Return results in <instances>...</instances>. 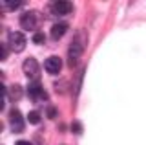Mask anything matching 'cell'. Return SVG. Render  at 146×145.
Here are the masks:
<instances>
[{
	"label": "cell",
	"instance_id": "1",
	"mask_svg": "<svg viewBox=\"0 0 146 145\" xmlns=\"http://www.w3.org/2000/svg\"><path fill=\"white\" fill-rule=\"evenodd\" d=\"M86 46H88V33H86V30H77L71 39L70 48H68V64H70V68L77 66V62L82 57Z\"/></svg>",
	"mask_w": 146,
	"mask_h": 145
},
{
	"label": "cell",
	"instance_id": "2",
	"mask_svg": "<svg viewBox=\"0 0 146 145\" xmlns=\"http://www.w3.org/2000/svg\"><path fill=\"white\" fill-rule=\"evenodd\" d=\"M18 22H20L22 30L35 31V30L40 26V22H42V17H40V13H38V11L29 9V11L22 13V15H20V20H18Z\"/></svg>",
	"mask_w": 146,
	"mask_h": 145
},
{
	"label": "cell",
	"instance_id": "3",
	"mask_svg": "<svg viewBox=\"0 0 146 145\" xmlns=\"http://www.w3.org/2000/svg\"><path fill=\"white\" fill-rule=\"evenodd\" d=\"M27 96H29L31 101H46L48 99V92L42 88V85L38 81H33V83L27 85Z\"/></svg>",
	"mask_w": 146,
	"mask_h": 145
},
{
	"label": "cell",
	"instance_id": "4",
	"mask_svg": "<svg viewBox=\"0 0 146 145\" xmlns=\"http://www.w3.org/2000/svg\"><path fill=\"white\" fill-rule=\"evenodd\" d=\"M22 68H24V74L27 75V77H31V79H38V75H40V64H38V61L33 57H27L24 62H22Z\"/></svg>",
	"mask_w": 146,
	"mask_h": 145
},
{
	"label": "cell",
	"instance_id": "5",
	"mask_svg": "<svg viewBox=\"0 0 146 145\" xmlns=\"http://www.w3.org/2000/svg\"><path fill=\"white\" fill-rule=\"evenodd\" d=\"M9 125H11V130L17 134H20L24 130L26 121H24V117H22L18 108H11V112H9Z\"/></svg>",
	"mask_w": 146,
	"mask_h": 145
},
{
	"label": "cell",
	"instance_id": "6",
	"mask_svg": "<svg viewBox=\"0 0 146 145\" xmlns=\"http://www.w3.org/2000/svg\"><path fill=\"white\" fill-rule=\"evenodd\" d=\"M9 48H11L13 52H17V53L24 52V48H26V35L22 33V31H13V33L9 35Z\"/></svg>",
	"mask_w": 146,
	"mask_h": 145
},
{
	"label": "cell",
	"instance_id": "7",
	"mask_svg": "<svg viewBox=\"0 0 146 145\" xmlns=\"http://www.w3.org/2000/svg\"><path fill=\"white\" fill-rule=\"evenodd\" d=\"M49 9L53 15H70L73 11V4L68 0H57V2H49Z\"/></svg>",
	"mask_w": 146,
	"mask_h": 145
},
{
	"label": "cell",
	"instance_id": "8",
	"mask_svg": "<svg viewBox=\"0 0 146 145\" xmlns=\"http://www.w3.org/2000/svg\"><path fill=\"white\" fill-rule=\"evenodd\" d=\"M44 68H46V72H48V74L57 75L58 72L62 70V59H60V57H57V55L48 57V59L44 61Z\"/></svg>",
	"mask_w": 146,
	"mask_h": 145
},
{
	"label": "cell",
	"instance_id": "9",
	"mask_svg": "<svg viewBox=\"0 0 146 145\" xmlns=\"http://www.w3.org/2000/svg\"><path fill=\"white\" fill-rule=\"evenodd\" d=\"M66 31H68V22H57V24L51 26L49 35H51V39L58 40V39H62L64 35H66Z\"/></svg>",
	"mask_w": 146,
	"mask_h": 145
},
{
	"label": "cell",
	"instance_id": "10",
	"mask_svg": "<svg viewBox=\"0 0 146 145\" xmlns=\"http://www.w3.org/2000/svg\"><path fill=\"white\" fill-rule=\"evenodd\" d=\"M0 6H2L6 11H17V9H20V7H24L26 2H22V0H13V2L2 0V2H0Z\"/></svg>",
	"mask_w": 146,
	"mask_h": 145
},
{
	"label": "cell",
	"instance_id": "11",
	"mask_svg": "<svg viewBox=\"0 0 146 145\" xmlns=\"http://www.w3.org/2000/svg\"><path fill=\"white\" fill-rule=\"evenodd\" d=\"M22 87L20 85H13L11 90H9V96H11V99H15V101H18V99H22Z\"/></svg>",
	"mask_w": 146,
	"mask_h": 145
},
{
	"label": "cell",
	"instance_id": "12",
	"mask_svg": "<svg viewBox=\"0 0 146 145\" xmlns=\"http://www.w3.org/2000/svg\"><path fill=\"white\" fill-rule=\"evenodd\" d=\"M27 121H29V123H33V125H38L40 123V112H36V110L27 112Z\"/></svg>",
	"mask_w": 146,
	"mask_h": 145
},
{
	"label": "cell",
	"instance_id": "13",
	"mask_svg": "<svg viewBox=\"0 0 146 145\" xmlns=\"http://www.w3.org/2000/svg\"><path fill=\"white\" fill-rule=\"evenodd\" d=\"M66 87H68V81L66 79H60L58 83H55V90H57L58 94H64V92H66Z\"/></svg>",
	"mask_w": 146,
	"mask_h": 145
},
{
	"label": "cell",
	"instance_id": "14",
	"mask_svg": "<svg viewBox=\"0 0 146 145\" xmlns=\"http://www.w3.org/2000/svg\"><path fill=\"white\" fill-rule=\"evenodd\" d=\"M33 42H35V44H44V42H46L44 31H36V33L33 35Z\"/></svg>",
	"mask_w": 146,
	"mask_h": 145
},
{
	"label": "cell",
	"instance_id": "15",
	"mask_svg": "<svg viewBox=\"0 0 146 145\" xmlns=\"http://www.w3.org/2000/svg\"><path fill=\"white\" fill-rule=\"evenodd\" d=\"M57 114H58L57 107H48V108H46V116H48L49 119H55V117H57Z\"/></svg>",
	"mask_w": 146,
	"mask_h": 145
},
{
	"label": "cell",
	"instance_id": "16",
	"mask_svg": "<svg viewBox=\"0 0 146 145\" xmlns=\"http://www.w3.org/2000/svg\"><path fill=\"white\" fill-rule=\"evenodd\" d=\"M71 132H75V134H80V132H82L80 121H73V123H71Z\"/></svg>",
	"mask_w": 146,
	"mask_h": 145
},
{
	"label": "cell",
	"instance_id": "17",
	"mask_svg": "<svg viewBox=\"0 0 146 145\" xmlns=\"http://www.w3.org/2000/svg\"><path fill=\"white\" fill-rule=\"evenodd\" d=\"M6 57H7V46L6 42H2V61H6Z\"/></svg>",
	"mask_w": 146,
	"mask_h": 145
},
{
	"label": "cell",
	"instance_id": "18",
	"mask_svg": "<svg viewBox=\"0 0 146 145\" xmlns=\"http://www.w3.org/2000/svg\"><path fill=\"white\" fill-rule=\"evenodd\" d=\"M15 145H31L29 142H26V140H20V142H17Z\"/></svg>",
	"mask_w": 146,
	"mask_h": 145
}]
</instances>
